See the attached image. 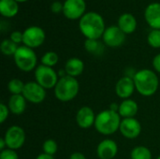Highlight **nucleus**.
Listing matches in <instances>:
<instances>
[{"label": "nucleus", "instance_id": "obj_1", "mask_svg": "<svg viewBox=\"0 0 160 159\" xmlns=\"http://www.w3.org/2000/svg\"><path fill=\"white\" fill-rule=\"evenodd\" d=\"M79 29L86 39H99L106 30L105 21L98 12L89 11L79 20Z\"/></svg>", "mask_w": 160, "mask_h": 159}, {"label": "nucleus", "instance_id": "obj_2", "mask_svg": "<svg viewBox=\"0 0 160 159\" xmlns=\"http://www.w3.org/2000/svg\"><path fill=\"white\" fill-rule=\"evenodd\" d=\"M136 91L142 97L154 96L159 87V79L155 70L142 68L136 71L133 76Z\"/></svg>", "mask_w": 160, "mask_h": 159}, {"label": "nucleus", "instance_id": "obj_3", "mask_svg": "<svg viewBox=\"0 0 160 159\" xmlns=\"http://www.w3.org/2000/svg\"><path fill=\"white\" fill-rule=\"evenodd\" d=\"M121 121V116L117 112L107 109L98 113L94 127L99 134L110 136L119 130Z\"/></svg>", "mask_w": 160, "mask_h": 159}, {"label": "nucleus", "instance_id": "obj_4", "mask_svg": "<svg viewBox=\"0 0 160 159\" xmlns=\"http://www.w3.org/2000/svg\"><path fill=\"white\" fill-rule=\"evenodd\" d=\"M80 84L77 78L64 76L59 78L58 82L53 88L54 96L61 102H69L73 100L79 94Z\"/></svg>", "mask_w": 160, "mask_h": 159}, {"label": "nucleus", "instance_id": "obj_5", "mask_svg": "<svg viewBox=\"0 0 160 159\" xmlns=\"http://www.w3.org/2000/svg\"><path fill=\"white\" fill-rule=\"evenodd\" d=\"M13 59L16 67L22 72H30L38 67V57L35 51L24 45L19 46Z\"/></svg>", "mask_w": 160, "mask_h": 159}, {"label": "nucleus", "instance_id": "obj_6", "mask_svg": "<svg viewBox=\"0 0 160 159\" xmlns=\"http://www.w3.org/2000/svg\"><path fill=\"white\" fill-rule=\"evenodd\" d=\"M34 74L35 81L46 90L54 88L59 81L58 73L53 69V67H49L41 64L37 67Z\"/></svg>", "mask_w": 160, "mask_h": 159}, {"label": "nucleus", "instance_id": "obj_7", "mask_svg": "<svg viewBox=\"0 0 160 159\" xmlns=\"http://www.w3.org/2000/svg\"><path fill=\"white\" fill-rule=\"evenodd\" d=\"M4 140L7 143V147L12 150H18L22 148L25 142V131L20 126H11L9 127L4 135Z\"/></svg>", "mask_w": 160, "mask_h": 159}, {"label": "nucleus", "instance_id": "obj_8", "mask_svg": "<svg viewBox=\"0 0 160 159\" xmlns=\"http://www.w3.org/2000/svg\"><path fill=\"white\" fill-rule=\"evenodd\" d=\"M22 33H23L22 44L33 50L40 47L44 43L46 38V34L43 28L37 25H32L27 27Z\"/></svg>", "mask_w": 160, "mask_h": 159}, {"label": "nucleus", "instance_id": "obj_9", "mask_svg": "<svg viewBox=\"0 0 160 159\" xmlns=\"http://www.w3.org/2000/svg\"><path fill=\"white\" fill-rule=\"evenodd\" d=\"M22 96L27 102L33 104H40L45 100L47 93L45 88H43L36 81H33L25 82Z\"/></svg>", "mask_w": 160, "mask_h": 159}, {"label": "nucleus", "instance_id": "obj_10", "mask_svg": "<svg viewBox=\"0 0 160 159\" xmlns=\"http://www.w3.org/2000/svg\"><path fill=\"white\" fill-rule=\"evenodd\" d=\"M126 36L127 35L117 25H111L106 28L102 36V40L107 47L118 48L124 44Z\"/></svg>", "mask_w": 160, "mask_h": 159}, {"label": "nucleus", "instance_id": "obj_11", "mask_svg": "<svg viewBox=\"0 0 160 159\" xmlns=\"http://www.w3.org/2000/svg\"><path fill=\"white\" fill-rule=\"evenodd\" d=\"M84 0H65L63 14L68 20H80L86 12Z\"/></svg>", "mask_w": 160, "mask_h": 159}, {"label": "nucleus", "instance_id": "obj_12", "mask_svg": "<svg viewBox=\"0 0 160 159\" xmlns=\"http://www.w3.org/2000/svg\"><path fill=\"white\" fill-rule=\"evenodd\" d=\"M142 125L138 119L134 118H125L122 119L119 131L122 136L128 140L137 139L142 133Z\"/></svg>", "mask_w": 160, "mask_h": 159}, {"label": "nucleus", "instance_id": "obj_13", "mask_svg": "<svg viewBox=\"0 0 160 159\" xmlns=\"http://www.w3.org/2000/svg\"><path fill=\"white\" fill-rule=\"evenodd\" d=\"M136 88L132 77L125 75L120 78L115 84V93L117 97L123 100L130 98V97L134 94Z\"/></svg>", "mask_w": 160, "mask_h": 159}, {"label": "nucleus", "instance_id": "obj_14", "mask_svg": "<svg viewBox=\"0 0 160 159\" xmlns=\"http://www.w3.org/2000/svg\"><path fill=\"white\" fill-rule=\"evenodd\" d=\"M96 117L97 115L92 108L89 106H82L78 110L75 120L79 127L82 129H88L95 125Z\"/></svg>", "mask_w": 160, "mask_h": 159}, {"label": "nucleus", "instance_id": "obj_15", "mask_svg": "<svg viewBox=\"0 0 160 159\" xmlns=\"http://www.w3.org/2000/svg\"><path fill=\"white\" fill-rule=\"evenodd\" d=\"M118 154V145L112 139L102 140L97 147V155L99 159H113Z\"/></svg>", "mask_w": 160, "mask_h": 159}, {"label": "nucleus", "instance_id": "obj_16", "mask_svg": "<svg viewBox=\"0 0 160 159\" xmlns=\"http://www.w3.org/2000/svg\"><path fill=\"white\" fill-rule=\"evenodd\" d=\"M144 19L152 29L160 30V3L149 4L144 10Z\"/></svg>", "mask_w": 160, "mask_h": 159}, {"label": "nucleus", "instance_id": "obj_17", "mask_svg": "<svg viewBox=\"0 0 160 159\" xmlns=\"http://www.w3.org/2000/svg\"><path fill=\"white\" fill-rule=\"evenodd\" d=\"M117 26L126 34L129 35L135 32L137 29V19L131 13H123L117 22Z\"/></svg>", "mask_w": 160, "mask_h": 159}, {"label": "nucleus", "instance_id": "obj_18", "mask_svg": "<svg viewBox=\"0 0 160 159\" xmlns=\"http://www.w3.org/2000/svg\"><path fill=\"white\" fill-rule=\"evenodd\" d=\"M138 112H139L138 103L135 100L131 99V98L124 99L119 104L118 113L121 116V118H123V119H125V118H134L137 115Z\"/></svg>", "mask_w": 160, "mask_h": 159}, {"label": "nucleus", "instance_id": "obj_19", "mask_svg": "<svg viewBox=\"0 0 160 159\" xmlns=\"http://www.w3.org/2000/svg\"><path fill=\"white\" fill-rule=\"evenodd\" d=\"M7 105L10 113L14 115H21L26 110L27 101L22 95H11Z\"/></svg>", "mask_w": 160, "mask_h": 159}, {"label": "nucleus", "instance_id": "obj_20", "mask_svg": "<svg viewBox=\"0 0 160 159\" xmlns=\"http://www.w3.org/2000/svg\"><path fill=\"white\" fill-rule=\"evenodd\" d=\"M64 69L68 76L77 78L81 76L84 70V63L82 59L78 57H71L69 58L64 67Z\"/></svg>", "mask_w": 160, "mask_h": 159}, {"label": "nucleus", "instance_id": "obj_21", "mask_svg": "<svg viewBox=\"0 0 160 159\" xmlns=\"http://www.w3.org/2000/svg\"><path fill=\"white\" fill-rule=\"evenodd\" d=\"M19 12V5L15 0H0V13L5 18H12Z\"/></svg>", "mask_w": 160, "mask_h": 159}, {"label": "nucleus", "instance_id": "obj_22", "mask_svg": "<svg viewBox=\"0 0 160 159\" xmlns=\"http://www.w3.org/2000/svg\"><path fill=\"white\" fill-rule=\"evenodd\" d=\"M83 46L88 53L95 56L102 55L105 51V44L99 41V39H85Z\"/></svg>", "mask_w": 160, "mask_h": 159}, {"label": "nucleus", "instance_id": "obj_23", "mask_svg": "<svg viewBox=\"0 0 160 159\" xmlns=\"http://www.w3.org/2000/svg\"><path fill=\"white\" fill-rule=\"evenodd\" d=\"M153 155L151 150L142 145L134 147L130 152V159H152Z\"/></svg>", "mask_w": 160, "mask_h": 159}, {"label": "nucleus", "instance_id": "obj_24", "mask_svg": "<svg viewBox=\"0 0 160 159\" xmlns=\"http://www.w3.org/2000/svg\"><path fill=\"white\" fill-rule=\"evenodd\" d=\"M19 46L14 43L10 38H6L1 42L0 45V50L1 52L6 55V56H13L15 52H17Z\"/></svg>", "mask_w": 160, "mask_h": 159}, {"label": "nucleus", "instance_id": "obj_25", "mask_svg": "<svg viewBox=\"0 0 160 159\" xmlns=\"http://www.w3.org/2000/svg\"><path fill=\"white\" fill-rule=\"evenodd\" d=\"M59 61V56L55 52L52 51H49L47 52H45L40 59V63L43 66L49 67H53L54 66L57 65Z\"/></svg>", "mask_w": 160, "mask_h": 159}, {"label": "nucleus", "instance_id": "obj_26", "mask_svg": "<svg viewBox=\"0 0 160 159\" xmlns=\"http://www.w3.org/2000/svg\"><path fill=\"white\" fill-rule=\"evenodd\" d=\"M25 82L20 79H12L8 83V90L11 95H22Z\"/></svg>", "mask_w": 160, "mask_h": 159}, {"label": "nucleus", "instance_id": "obj_27", "mask_svg": "<svg viewBox=\"0 0 160 159\" xmlns=\"http://www.w3.org/2000/svg\"><path fill=\"white\" fill-rule=\"evenodd\" d=\"M147 43L155 49L160 48V30L152 29L147 36Z\"/></svg>", "mask_w": 160, "mask_h": 159}, {"label": "nucleus", "instance_id": "obj_28", "mask_svg": "<svg viewBox=\"0 0 160 159\" xmlns=\"http://www.w3.org/2000/svg\"><path fill=\"white\" fill-rule=\"evenodd\" d=\"M42 151L47 155L54 156L58 151V144L54 140L48 139L42 144Z\"/></svg>", "mask_w": 160, "mask_h": 159}, {"label": "nucleus", "instance_id": "obj_29", "mask_svg": "<svg viewBox=\"0 0 160 159\" xmlns=\"http://www.w3.org/2000/svg\"><path fill=\"white\" fill-rule=\"evenodd\" d=\"M0 159H19V156L15 150L7 148L0 152Z\"/></svg>", "mask_w": 160, "mask_h": 159}, {"label": "nucleus", "instance_id": "obj_30", "mask_svg": "<svg viewBox=\"0 0 160 159\" xmlns=\"http://www.w3.org/2000/svg\"><path fill=\"white\" fill-rule=\"evenodd\" d=\"M9 113H10V112H9L8 105L1 103L0 104V123L1 124H4L6 122V120L8 118Z\"/></svg>", "mask_w": 160, "mask_h": 159}, {"label": "nucleus", "instance_id": "obj_31", "mask_svg": "<svg viewBox=\"0 0 160 159\" xmlns=\"http://www.w3.org/2000/svg\"><path fill=\"white\" fill-rule=\"evenodd\" d=\"M9 38L14 42L16 43L17 45L22 43L23 41V33L21 32V31H13L11 34H10V37Z\"/></svg>", "mask_w": 160, "mask_h": 159}, {"label": "nucleus", "instance_id": "obj_32", "mask_svg": "<svg viewBox=\"0 0 160 159\" xmlns=\"http://www.w3.org/2000/svg\"><path fill=\"white\" fill-rule=\"evenodd\" d=\"M63 7H64V3H62L60 1H54L50 6L51 11L54 14H58L60 12L63 13Z\"/></svg>", "mask_w": 160, "mask_h": 159}, {"label": "nucleus", "instance_id": "obj_33", "mask_svg": "<svg viewBox=\"0 0 160 159\" xmlns=\"http://www.w3.org/2000/svg\"><path fill=\"white\" fill-rule=\"evenodd\" d=\"M152 65H153L154 70H155L157 73H159L160 74V53L157 54V55L154 57L153 62H152Z\"/></svg>", "mask_w": 160, "mask_h": 159}, {"label": "nucleus", "instance_id": "obj_34", "mask_svg": "<svg viewBox=\"0 0 160 159\" xmlns=\"http://www.w3.org/2000/svg\"><path fill=\"white\" fill-rule=\"evenodd\" d=\"M69 159H86V157L81 152H75L70 155Z\"/></svg>", "mask_w": 160, "mask_h": 159}, {"label": "nucleus", "instance_id": "obj_35", "mask_svg": "<svg viewBox=\"0 0 160 159\" xmlns=\"http://www.w3.org/2000/svg\"><path fill=\"white\" fill-rule=\"evenodd\" d=\"M36 159H54V157H53V156H50V155H47L45 153H42L40 155H38L36 157Z\"/></svg>", "mask_w": 160, "mask_h": 159}, {"label": "nucleus", "instance_id": "obj_36", "mask_svg": "<svg viewBox=\"0 0 160 159\" xmlns=\"http://www.w3.org/2000/svg\"><path fill=\"white\" fill-rule=\"evenodd\" d=\"M7 148H8L7 147V143H6V142L4 140V138H1L0 139V151H3V150H5Z\"/></svg>", "mask_w": 160, "mask_h": 159}, {"label": "nucleus", "instance_id": "obj_37", "mask_svg": "<svg viewBox=\"0 0 160 159\" xmlns=\"http://www.w3.org/2000/svg\"><path fill=\"white\" fill-rule=\"evenodd\" d=\"M109 109L112 110V111H114V112H118L119 104H117V103H112V104L110 105V108H109Z\"/></svg>", "mask_w": 160, "mask_h": 159}, {"label": "nucleus", "instance_id": "obj_38", "mask_svg": "<svg viewBox=\"0 0 160 159\" xmlns=\"http://www.w3.org/2000/svg\"><path fill=\"white\" fill-rule=\"evenodd\" d=\"M15 1H17L18 3H24V2H26L28 0H15Z\"/></svg>", "mask_w": 160, "mask_h": 159}, {"label": "nucleus", "instance_id": "obj_39", "mask_svg": "<svg viewBox=\"0 0 160 159\" xmlns=\"http://www.w3.org/2000/svg\"><path fill=\"white\" fill-rule=\"evenodd\" d=\"M157 159H160V156H158V157H157Z\"/></svg>", "mask_w": 160, "mask_h": 159}]
</instances>
